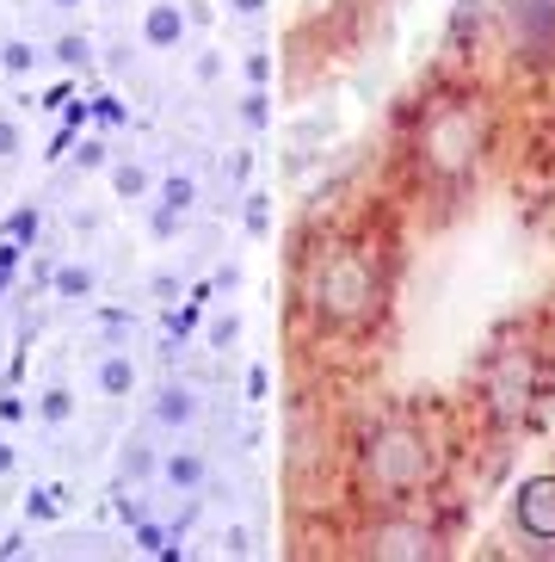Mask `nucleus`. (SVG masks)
I'll use <instances>...</instances> for the list:
<instances>
[{"label": "nucleus", "instance_id": "obj_1", "mask_svg": "<svg viewBox=\"0 0 555 562\" xmlns=\"http://www.w3.org/2000/svg\"><path fill=\"white\" fill-rule=\"evenodd\" d=\"M309 310L321 315L327 328H359L383 310V272L371 254L359 248H333L315 260L309 272Z\"/></svg>", "mask_w": 555, "mask_h": 562}, {"label": "nucleus", "instance_id": "obj_2", "mask_svg": "<svg viewBox=\"0 0 555 562\" xmlns=\"http://www.w3.org/2000/svg\"><path fill=\"white\" fill-rule=\"evenodd\" d=\"M432 470H439V451H432V439H426L420 427H408V420H389V427H376L371 439H364V482H371L376 495H414V488H426L432 482Z\"/></svg>", "mask_w": 555, "mask_h": 562}, {"label": "nucleus", "instance_id": "obj_3", "mask_svg": "<svg viewBox=\"0 0 555 562\" xmlns=\"http://www.w3.org/2000/svg\"><path fill=\"white\" fill-rule=\"evenodd\" d=\"M475 155H482V112L463 100L439 105V112L426 117L420 131V161L432 180H463L475 167Z\"/></svg>", "mask_w": 555, "mask_h": 562}, {"label": "nucleus", "instance_id": "obj_4", "mask_svg": "<svg viewBox=\"0 0 555 562\" xmlns=\"http://www.w3.org/2000/svg\"><path fill=\"white\" fill-rule=\"evenodd\" d=\"M507 32L519 56L555 63V0H507Z\"/></svg>", "mask_w": 555, "mask_h": 562}, {"label": "nucleus", "instance_id": "obj_5", "mask_svg": "<svg viewBox=\"0 0 555 562\" xmlns=\"http://www.w3.org/2000/svg\"><path fill=\"white\" fill-rule=\"evenodd\" d=\"M371 550L389 562H426V557H439V531L426 519H383L371 531Z\"/></svg>", "mask_w": 555, "mask_h": 562}, {"label": "nucleus", "instance_id": "obj_6", "mask_svg": "<svg viewBox=\"0 0 555 562\" xmlns=\"http://www.w3.org/2000/svg\"><path fill=\"white\" fill-rule=\"evenodd\" d=\"M488 402L500 420H519L531 408V359L524 352H507V359L494 364V383H488Z\"/></svg>", "mask_w": 555, "mask_h": 562}, {"label": "nucleus", "instance_id": "obj_7", "mask_svg": "<svg viewBox=\"0 0 555 562\" xmlns=\"http://www.w3.org/2000/svg\"><path fill=\"white\" fill-rule=\"evenodd\" d=\"M512 519L519 531H531L537 544H555V476H531L512 501Z\"/></svg>", "mask_w": 555, "mask_h": 562}, {"label": "nucleus", "instance_id": "obj_8", "mask_svg": "<svg viewBox=\"0 0 555 562\" xmlns=\"http://www.w3.org/2000/svg\"><path fill=\"white\" fill-rule=\"evenodd\" d=\"M192 414H197L192 390H161V402H155V420H161V427H185Z\"/></svg>", "mask_w": 555, "mask_h": 562}, {"label": "nucleus", "instance_id": "obj_9", "mask_svg": "<svg viewBox=\"0 0 555 562\" xmlns=\"http://www.w3.org/2000/svg\"><path fill=\"white\" fill-rule=\"evenodd\" d=\"M131 383H136L131 359H105L99 364V390H105V396H131Z\"/></svg>", "mask_w": 555, "mask_h": 562}, {"label": "nucleus", "instance_id": "obj_10", "mask_svg": "<svg viewBox=\"0 0 555 562\" xmlns=\"http://www.w3.org/2000/svg\"><path fill=\"white\" fill-rule=\"evenodd\" d=\"M148 44H180V7H155V13H148Z\"/></svg>", "mask_w": 555, "mask_h": 562}, {"label": "nucleus", "instance_id": "obj_11", "mask_svg": "<svg viewBox=\"0 0 555 562\" xmlns=\"http://www.w3.org/2000/svg\"><path fill=\"white\" fill-rule=\"evenodd\" d=\"M167 482H173V488H197V482H204V463H197L192 451H173V458H167Z\"/></svg>", "mask_w": 555, "mask_h": 562}, {"label": "nucleus", "instance_id": "obj_12", "mask_svg": "<svg viewBox=\"0 0 555 562\" xmlns=\"http://www.w3.org/2000/svg\"><path fill=\"white\" fill-rule=\"evenodd\" d=\"M112 180H117V192H124V199H143V192H148V173H143V167H117Z\"/></svg>", "mask_w": 555, "mask_h": 562}, {"label": "nucleus", "instance_id": "obj_13", "mask_svg": "<svg viewBox=\"0 0 555 562\" xmlns=\"http://www.w3.org/2000/svg\"><path fill=\"white\" fill-rule=\"evenodd\" d=\"M161 204H167V211H185V204H192V180H167L161 186Z\"/></svg>", "mask_w": 555, "mask_h": 562}, {"label": "nucleus", "instance_id": "obj_14", "mask_svg": "<svg viewBox=\"0 0 555 562\" xmlns=\"http://www.w3.org/2000/svg\"><path fill=\"white\" fill-rule=\"evenodd\" d=\"M56 291H63V297H87V291H93V272H63Z\"/></svg>", "mask_w": 555, "mask_h": 562}, {"label": "nucleus", "instance_id": "obj_15", "mask_svg": "<svg viewBox=\"0 0 555 562\" xmlns=\"http://www.w3.org/2000/svg\"><path fill=\"white\" fill-rule=\"evenodd\" d=\"M68 414H75L68 390H49V396H44V420H68Z\"/></svg>", "mask_w": 555, "mask_h": 562}, {"label": "nucleus", "instance_id": "obj_16", "mask_svg": "<svg viewBox=\"0 0 555 562\" xmlns=\"http://www.w3.org/2000/svg\"><path fill=\"white\" fill-rule=\"evenodd\" d=\"M13 149H19V124H7V117H0V161H7Z\"/></svg>", "mask_w": 555, "mask_h": 562}, {"label": "nucleus", "instance_id": "obj_17", "mask_svg": "<svg viewBox=\"0 0 555 562\" xmlns=\"http://www.w3.org/2000/svg\"><path fill=\"white\" fill-rule=\"evenodd\" d=\"M56 56H63V63H81L87 44H81V37H63V44H56Z\"/></svg>", "mask_w": 555, "mask_h": 562}, {"label": "nucleus", "instance_id": "obj_18", "mask_svg": "<svg viewBox=\"0 0 555 562\" xmlns=\"http://www.w3.org/2000/svg\"><path fill=\"white\" fill-rule=\"evenodd\" d=\"M7 68H13V75L19 68H32V50H25V44H7Z\"/></svg>", "mask_w": 555, "mask_h": 562}, {"label": "nucleus", "instance_id": "obj_19", "mask_svg": "<svg viewBox=\"0 0 555 562\" xmlns=\"http://www.w3.org/2000/svg\"><path fill=\"white\" fill-rule=\"evenodd\" d=\"M7 470H13V451H7V446H0V476H7Z\"/></svg>", "mask_w": 555, "mask_h": 562}, {"label": "nucleus", "instance_id": "obj_20", "mask_svg": "<svg viewBox=\"0 0 555 562\" xmlns=\"http://www.w3.org/2000/svg\"><path fill=\"white\" fill-rule=\"evenodd\" d=\"M235 7H241V13H253V7H260V0H235Z\"/></svg>", "mask_w": 555, "mask_h": 562}, {"label": "nucleus", "instance_id": "obj_21", "mask_svg": "<svg viewBox=\"0 0 555 562\" xmlns=\"http://www.w3.org/2000/svg\"><path fill=\"white\" fill-rule=\"evenodd\" d=\"M49 7H81V0H49Z\"/></svg>", "mask_w": 555, "mask_h": 562}]
</instances>
